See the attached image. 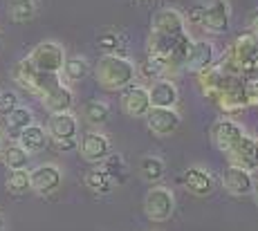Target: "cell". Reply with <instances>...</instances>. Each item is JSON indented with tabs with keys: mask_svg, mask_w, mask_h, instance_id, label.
<instances>
[{
	"mask_svg": "<svg viewBox=\"0 0 258 231\" xmlns=\"http://www.w3.org/2000/svg\"><path fill=\"white\" fill-rule=\"evenodd\" d=\"M0 150H3V132H0Z\"/></svg>",
	"mask_w": 258,
	"mask_h": 231,
	"instance_id": "39",
	"label": "cell"
},
{
	"mask_svg": "<svg viewBox=\"0 0 258 231\" xmlns=\"http://www.w3.org/2000/svg\"><path fill=\"white\" fill-rule=\"evenodd\" d=\"M7 14L14 23H27L36 16V3L34 0H9Z\"/></svg>",
	"mask_w": 258,
	"mask_h": 231,
	"instance_id": "24",
	"label": "cell"
},
{
	"mask_svg": "<svg viewBox=\"0 0 258 231\" xmlns=\"http://www.w3.org/2000/svg\"><path fill=\"white\" fill-rule=\"evenodd\" d=\"M153 34H164V36H177L186 32V21L177 9H160L153 16L151 23Z\"/></svg>",
	"mask_w": 258,
	"mask_h": 231,
	"instance_id": "14",
	"label": "cell"
},
{
	"mask_svg": "<svg viewBox=\"0 0 258 231\" xmlns=\"http://www.w3.org/2000/svg\"><path fill=\"white\" fill-rule=\"evenodd\" d=\"M229 25H231V12L227 0H211L209 5H205L202 21L198 27H202L209 34H225L229 32Z\"/></svg>",
	"mask_w": 258,
	"mask_h": 231,
	"instance_id": "6",
	"label": "cell"
},
{
	"mask_svg": "<svg viewBox=\"0 0 258 231\" xmlns=\"http://www.w3.org/2000/svg\"><path fill=\"white\" fill-rule=\"evenodd\" d=\"M245 90H247V103L249 106H258V79H249Z\"/></svg>",
	"mask_w": 258,
	"mask_h": 231,
	"instance_id": "33",
	"label": "cell"
},
{
	"mask_svg": "<svg viewBox=\"0 0 258 231\" xmlns=\"http://www.w3.org/2000/svg\"><path fill=\"white\" fill-rule=\"evenodd\" d=\"M225 155L229 157V164L240 166L245 171H254L258 169V139L249 135H242Z\"/></svg>",
	"mask_w": 258,
	"mask_h": 231,
	"instance_id": "11",
	"label": "cell"
},
{
	"mask_svg": "<svg viewBox=\"0 0 258 231\" xmlns=\"http://www.w3.org/2000/svg\"><path fill=\"white\" fill-rule=\"evenodd\" d=\"M242 135H245L242 126L238 124V121L229 119V117L216 119L211 124V130H209V137H211L213 146H216L218 150H222V153H227V150H229Z\"/></svg>",
	"mask_w": 258,
	"mask_h": 231,
	"instance_id": "10",
	"label": "cell"
},
{
	"mask_svg": "<svg viewBox=\"0 0 258 231\" xmlns=\"http://www.w3.org/2000/svg\"><path fill=\"white\" fill-rule=\"evenodd\" d=\"M0 157H3L5 166H7L9 171H18V169H27L29 166V160H32V155L27 153V150L23 148L21 144H9V146H3V150H0Z\"/></svg>",
	"mask_w": 258,
	"mask_h": 231,
	"instance_id": "22",
	"label": "cell"
},
{
	"mask_svg": "<svg viewBox=\"0 0 258 231\" xmlns=\"http://www.w3.org/2000/svg\"><path fill=\"white\" fill-rule=\"evenodd\" d=\"M142 3H148V0H142Z\"/></svg>",
	"mask_w": 258,
	"mask_h": 231,
	"instance_id": "40",
	"label": "cell"
},
{
	"mask_svg": "<svg viewBox=\"0 0 258 231\" xmlns=\"http://www.w3.org/2000/svg\"><path fill=\"white\" fill-rule=\"evenodd\" d=\"M79 124L77 117L68 112H52L47 121V135L52 141H61V139H77Z\"/></svg>",
	"mask_w": 258,
	"mask_h": 231,
	"instance_id": "15",
	"label": "cell"
},
{
	"mask_svg": "<svg viewBox=\"0 0 258 231\" xmlns=\"http://www.w3.org/2000/svg\"><path fill=\"white\" fill-rule=\"evenodd\" d=\"M222 186H225L231 195H249L251 189H254L251 171H245V169H240V166L229 164L222 171Z\"/></svg>",
	"mask_w": 258,
	"mask_h": 231,
	"instance_id": "17",
	"label": "cell"
},
{
	"mask_svg": "<svg viewBox=\"0 0 258 231\" xmlns=\"http://www.w3.org/2000/svg\"><path fill=\"white\" fill-rule=\"evenodd\" d=\"M97 45L101 47L106 54H115L117 45H119V36H117L115 32H103V34H99Z\"/></svg>",
	"mask_w": 258,
	"mask_h": 231,
	"instance_id": "30",
	"label": "cell"
},
{
	"mask_svg": "<svg viewBox=\"0 0 258 231\" xmlns=\"http://www.w3.org/2000/svg\"><path fill=\"white\" fill-rule=\"evenodd\" d=\"M86 186L92 191V193L97 195H106L112 191V186H115V182H112V178L106 173L103 169H97V171H90V173L86 175Z\"/></svg>",
	"mask_w": 258,
	"mask_h": 231,
	"instance_id": "25",
	"label": "cell"
},
{
	"mask_svg": "<svg viewBox=\"0 0 258 231\" xmlns=\"http://www.w3.org/2000/svg\"><path fill=\"white\" fill-rule=\"evenodd\" d=\"M184 184L188 193L198 195V198H205V195H209L213 191L211 175L205 169H200V166H188L184 171Z\"/></svg>",
	"mask_w": 258,
	"mask_h": 231,
	"instance_id": "19",
	"label": "cell"
},
{
	"mask_svg": "<svg viewBox=\"0 0 258 231\" xmlns=\"http://www.w3.org/2000/svg\"><path fill=\"white\" fill-rule=\"evenodd\" d=\"M52 144L56 146L58 150H72V148H77L79 141L77 139H61V141H52Z\"/></svg>",
	"mask_w": 258,
	"mask_h": 231,
	"instance_id": "34",
	"label": "cell"
},
{
	"mask_svg": "<svg viewBox=\"0 0 258 231\" xmlns=\"http://www.w3.org/2000/svg\"><path fill=\"white\" fill-rule=\"evenodd\" d=\"M77 148L86 162H90V164H101V162L110 155V139H108L103 132L90 130L81 137Z\"/></svg>",
	"mask_w": 258,
	"mask_h": 231,
	"instance_id": "12",
	"label": "cell"
},
{
	"mask_svg": "<svg viewBox=\"0 0 258 231\" xmlns=\"http://www.w3.org/2000/svg\"><path fill=\"white\" fill-rule=\"evenodd\" d=\"M83 117H86L90 124H103L110 117V108L103 101H88L83 106Z\"/></svg>",
	"mask_w": 258,
	"mask_h": 231,
	"instance_id": "29",
	"label": "cell"
},
{
	"mask_svg": "<svg viewBox=\"0 0 258 231\" xmlns=\"http://www.w3.org/2000/svg\"><path fill=\"white\" fill-rule=\"evenodd\" d=\"M202 12H205V3H196V5H191L188 7V14H186V18L184 21L188 23V25H200V21H202Z\"/></svg>",
	"mask_w": 258,
	"mask_h": 231,
	"instance_id": "32",
	"label": "cell"
},
{
	"mask_svg": "<svg viewBox=\"0 0 258 231\" xmlns=\"http://www.w3.org/2000/svg\"><path fill=\"white\" fill-rule=\"evenodd\" d=\"M61 72L68 83H79L90 74V65H88V61L83 56H72V58H66Z\"/></svg>",
	"mask_w": 258,
	"mask_h": 231,
	"instance_id": "23",
	"label": "cell"
},
{
	"mask_svg": "<svg viewBox=\"0 0 258 231\" xmlns=\"http://www.w3.org/2000/svg\"><path fill=\"white\" fill-rule=\"evenodd\" d=\"M101 169L106 171L108 175L112 178V182H117V184H121L123 180H126V162H123L121 155H108L106 160L101 162Z\"/></svg>",
	"mask_w": 258,
	"mask_h": 231,
	"instance_id": "28",
	"label": "cell"
},
{
	"mask_svg": "<svg viewBox=\"0 0 258 231\" xmlns=\"http://www.w3.org/2000/svg\"><path fill=\"white\" fill-rule=\"evenodd\" d=\"M137 76V67L133 61H128L126 56H119V54H103L97 61L94 67V79L103 90H123L126 86H131Z\"/></svg>",
	"mask_w": 258,
	"mask_h": 231,
	"instance_id": "1",
	"label": "cell"
},
{
	"mask_svg": "<svg viewBox=\"0 0 258 231\" xmlns=\"http://www.w3.org/2000/svg\"><path fill=\"white\" fill-rule=\"evenodd\" d=\"M12 76L23 90H27L29 95L38 97V99H43V97H45L47 92H52L58 83H63L61 74H52V72L36 70V67L29 63V58H23V61H18L16 65H14Z\"/></svg>",
	"mask_w": 258,
	"mask_h": 231,
	"instance_id": "2",
	"label": "cell"
},
{
	"mask_svg": "<svg viewBox=\"0 0 258 231\" xmlns=\"http://www.w3.org/2000/svg\"><path fill=\"white\" fill-rule=\"evenodd\" d=\"M41 103L49 115H52V112H68V110H72V106H74V92L66 83H58L52 92H47V95L43 97Z\"/></svg>",
	"mask_w": 258,
	"mask_h": 231,
	"instance_id": "18",
	"label": "cell"
},
{
	"mask_svg": "<svg viewBox=\"0 0 258 231\" xmlns=\"http://www.w3.org/2000/svg\"><path fill=\"white\" fill-rule=\"evenodd\" d=\"M27 58L36 70L52 72V74H61V67H63V63H66L68 56H66L63 45H58V43H54V41H43L34 47Z\"/></svg>",
	"mask_w": 258,
	"mask_h": 231,
	"instance_id": "3",
	"label": "cell"
},
{
	"mask_svg": "<svg viewBox=\"0 0 258 231\" xmlns=\"http://www.w3.org/2000/svg\"><path fill=\"white\" fill-rule=\"evenodd\" d=\"M63 173L56 164H41L29 171V191L38 195H49L61 186Z\"/></svg>",
	"mask_w": 258,
	"mask_h": 231,
	"instance_id": "9",
	"label": "cell"
},
{
	"mask_svg": "<svg viewBox=\"0 0 258 231\" xmlns=\"http://www.w3.org/2000/svg\"><path fill=\"white\" fill-rule=\"evenodd\" d=\"M5 189L9 195H23L29 191V171L27 169H18V171H9Z\"/></svg>",
	"mask_w": 258,
	"mask_h": 231,
	"instance_id": "27",
	"label": "cell"
},
{
	"mask_svg": "<svg viewBox=\"0 0 258 231\" xmlns=\"http://www.w3.org/2000/svg\"><path fill=\"white\" fill-rule=\"evenodd\" d=\"M213 63H216V47H213L211 41L200 38V41H191L184 61H182V67L191 74H198V72L211 67Z\"/></svg>",
	"mask_w": 258,
	"mask_h": 231,
	"instance_id": "8",
	"label": "cell"
},
{
	"mask_svg": "<svg viewBox=\"0 0 258 231\" xmlns=\"http://www.w3.org/2000/svg\"><path fill=\"white\" fill-rule=\"evenodd\" d=\"M16 141L23 146L25 150H27L29 155H32V153H38V150L45 148L47 141H49V135H47V130L43 128V126L32 124V126H27L25 130H21V135L16 137Z\"/></svg>",
	"mask_w": 258,
	"mask_h": 231,
	"instance_id": "20",
	"label": "cell"
},
{
	"mask_svg": "<svg viewBox=\"0 0 258 231\" xmlns=\"http://www.w3.org/2000/svg\"><path fill=\"white\" fill-rule=\"evenodd\" d=\"M140 173L146 182H160L166 173V166L160 157L151 155V157H144V160L140 162Z\"/></svg>",
	"mask_w": 258,
	"mask_h": 231,
	"instance_id": "26",
	"label": "cell"
},
{
	"mask_svg": "<svg viewBox=\"0 0 258 231\" xmlns=\"http://www.w3.org/2000/svg\"><path fill=\"white\" fill-rule=\"evenodd\" d=\"M148 99H151V108H175L180 101V92L173 79H155L148 88Z\"/></svg>",
	"mask_w": 258,
	"mask_h": 231,
	"instance_id": "16",
	"label": "cell"
},
{
	"mask_svg": "<svg viewBox=\"0 0 258 231\" xmlns=\"http://www.w3.org/2000/svg\"><path fill=\"white\" fill-rule=\"evenodd\" d=\"M119 103H121V110L126 112L128 117H133V119H140V117H144L148 110H151L148 88L146 86H135V83H131V86L123 88Z\"/></svg>",
	"mask_w": 258,
	"mask_h": 231,
	"instance_id": "13",
	"label": "cell"
},
{
	"mask_svg": "<svg viewBox=\"0 0 258 231\" xmlns=\"http://www.w3.org/2000/svg\"><path fill=\"white\" fill-rule=\"evenodd\" d=\"M249 32L254 34V36L258 38V12H256V16L251 18V27H249Z\"/></svg>",
	"mask_w": 258,
	"mask_h": 231,
	"instance_id": "35",
	"label": "cell"
},
{
	"mask_svg": "<svg viewBox=\"0 0 258 231\" xmlns=\"http://www.w3.org/2000/svg\"><path fill=\"white\" fill-rule=\"evenodd\" d=\"M144 211L153 222H164L175 211V198L173 191L166 186H153L144 198Z\"/></svg>",
	"mask_w": 258,
	"mask_h": 231,
	"instance_id": "5",
	"label": "cell"
},
{
	"mask_svg": "<svg viewBox=\"0 0 258 231\" xmlns=\"http://www.w3.org/2000/svg\"><path fill=\"white\" fill-rule=\"evenodd\" d=\"M32 124H34V112L25 106H16L7 117H5V130H7V135L14 137V139L21 135V130H25Z\"/></svg>",
	"mask_w": 258,
	"mask_h": 231,
	"instance_id": "21",
	"label": "cell"
},
{
	"mask_svg": "<svg viewBox=\"0 0 258 231\" xmlns=\"http://www.w3.org/2000/svg\"><path fill=\"white\" fill-rule=\"evenodd\" d=\"M249 79H258V61H256V65L251 67V72H249V76H247V81H249Z\"/></svg>",
	"mask_w": 258,
	"mask_h": 231,
	"instance_id": "36",
	"label": "cell"
},
{
	"mask_svg": "<svg viewBox=\"0 0 258 231\" xmlns=\"http://www.w3.org/2000/svg\"><path fill=\"white\" fill-rule=\"evenodd\" d=\"M0 231H5V220L0 218Z\"/></svg>",
	"mask_w": 258,
	"mask_h": 231,
	"instance_id": "38",
	"label": "cell"
},
{
	"mask_svg": "<svg viewBox=\"0 0 258 231\" xmlns=\"http://www.w3.org/2000/svg\"><path fill=\"white\" fill-rule=\"evenodd\" d=\"M16 106H18V95H16V92H12V90L0 92V117H3V119H5V117H7Z\"/></svg>",
	"mask_w": 258,
	"mask_h": 231,
	"instance_id": "31",
	"label": "cell"
},
{
	"mask_svg": "<svg viewBox=\"0 0 258 231\" xmlns=\"http://www.w3.org/2000/svg\"><path fill=\"white\" fill-rule=\"evenodd\" d=\"M227 54H229V58L236 63L238 70H240L242 79L247 81V76H249L251 67H254L256 61H258V38H256L251 32L240 34V36L236 38L234 45L227 50Z\"/></svg>",
	"mask_w": 258,
	"mask_h": 231,
	"instance_id": "4",
	"label": "cell"
},
{
	"mask_svg": "<svg viewBox=\"0 0 258 231\" xmlns=\"http://www.w3.org/2000/svg\"><path fill=\"white\" fill-rule=\"evenodd\" d=\"M251 195H254L256 204H258V182H254V189H251Z\"/></svg>",
	"mask_w": 258,
	"mask_h": 231,
	"instance_id": "37",
	"label": "cell"
},
{
	"mask_svg": "<svg viewBox=\"0 0 258 231\" xmlns=\"http://www.w3.org/2000/svg\"><path fill=\"white\" fill-rule=\"evenodd\" d=\"M144 119H146V128L155 137H168L180 128L182 117L175 108H151Z\"/></svg>",
	"mask_w": 258,
	"mask_h": 231,
	"instance_id": "7",
	"label": "cell"
}]
</instances>
